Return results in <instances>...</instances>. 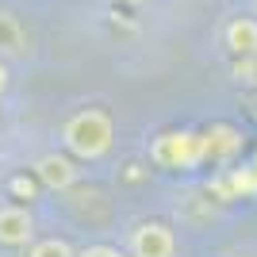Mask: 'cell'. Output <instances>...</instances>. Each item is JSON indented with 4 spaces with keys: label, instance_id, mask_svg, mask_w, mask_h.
Here are the masks:
<instances>
[{
    "label": "cell",
    "instance_id": "obj_6",
    "mask_svg": "<svg viewBox=\"0 0 257 257\" xmlns=\"http://www.w3.org/2000/svg\"><path fill=\"white\" fill-rule=\"evenodd\" d=\"M223 46L234 54L238 62H242V58H257V20L253 16H234V20H226Z\"/></svg>",
    "mask_w": 257,
    "mask_h": 257
},
{
    "label": "cell",
    "instance_id": "obj_3",
    "mask_svg": "<svg viewBox=\"0 0 257 257\" xmlns=\"http://www.w3.org/2000/svg\"><path fill=\"white\" fill-rule=\"evenodd\" d=\"M35 242V215L27 204L0 200V249H27Z\"/></svg>",
    "mask_w": 257,
    "mask_h": 257
},
{
    "label": "cell",
    "instance_id": "obj_1",
    "mask_svg": "<svg viewBox=\"0 0 257 257\" xmlns=\"http://www.w3.org/2000/svg\"><path fill=\"white\" fill-rule=\"evenodd\" d=\"M58 142L77 161H104L115 146V119L104 107H77L73 115H65Z\"/></svg>",
    "mask_w": 257,
    "mask_h": 257
},
{
    "label": "cell",
    "instance_id": "obj_5",
    "mask_svg": "<svg viewBox=\"0 0 257 257\" xmlns=\"http://www.w3.org/2000/svg\"><path fill=\"white\" fill-rule=\"evenodd\" d=\"M196 158H200V146L184 131H169V135H161L154 142V161L165 165V169H192Z\"/></svg>",
    "mask_w": 257,
    "mask_h": 257
},
{
    "label": "cell",
    "instance_id": "obj_9",
    "mask_svg": "<svg viewBox=\"0 0 257 257\" xmlns=\"http://www.w3.org/2000/svg\"><path fill=\"white\" fill-rule=\"evenodd\" d=\"M77 257H131V253H123L119 246H107V242H92V246L77 249Z\"/></svg>",
    "mask_w": 257,
    "mask_h": 257
},
{
    "label": "cell",
    "instance_id": "obj_2",
    "mask_svg": "<svg viewBox=\"0 0 257 257\" xmlns=\"http://www.w3.org/2000/svg\"><path fill=\"white\" fill-rule=\"evenodd\" d=\"M131 257H177V230L165 219H142L127 234Z\"/></svg>",
    "mask_w": 257,
    "mask_h": 257
},
{
    "label": "cell",
    "instance_id": "obj_10",
    "mask_svg": "<svg viewBox=\"0 0 257 257\" xmlns=\"http://www.w3.org/2000/svg\"><path fill=\"white\" fill-rule=\"evenodd\" d=\"M8 85H12V73H8V58H0V100H4Z\"/></svg>",
    "mask_w": 257,
    "mask_h": 257
},
{
    "label": "cell",
    "instance_id": "obj_11",
    "mask_svg": "<svg viewBox=\"0 0 257 257\" xmlns=\"http://www.w3.org/2000/svg\"><path fill=\"white\" fill-rule=\"evenodd\" d=\"M119 4H127V8H146L150 0H119Z\"/></svg>",
    "mask_w": 257,
    "mask_h": 257
},
{
    "label": "cell",
    "instance_id": "obj_12",
    "mask_svg": "<svg viewBox=\"0 0 257 257\" xmlns=\"http://www.w3.org/2000/svg\"><path fill=\"white\" fill-rule=\"evenodd\" d=\"M230 257H257V253H230Z\"/></svg>",
    "mask_w": 257,
    "mask_h": 257
},
{
    "label": "cell",
    "instance_id": "obj_4",
    "mask_svg": "<svg viewBox=\"0 0 257 257\" xmlns=\"http://www.w3.org/2000/svg\"><path fill=\"white\" fill-rule=\"evenodd\" d=\"M35 181L43 184V188H50V192H69L77 181H81V169H77V158L73 154H43V158H35Z\"/></svg>",
    "mask_w": 257,
    "mask_h": 257
},
{
    "label": "cell",
    "instance_id": "obj_7",
    "mask_svg": "<svg viewBox=\"0 0 257 257\" xmlns=\"http://www.w3.org/2000/svg\"><path fill=\"white\" fill-rule=\"evenodd\" d=\"M27 31L16 20V12H8L0 4V58H27Z\"/></svg>",
    "mask_w": 257,
    "mask_h": 257
},
{
    "label": "cell",
    "instance_id": "obj_8",
    "mask_svg": "<svg viewBox=\"0 0 257 257\" xmlns=\"http://www.w3.org/2000/svg\"><path fill=\"white\" fill-rule=\"evenodd\" d=\"M27 257H77V249L65 238L50 234V238H35L31 246H27Z\"/></svg>",
    "mask_w": 257,
    "mask_h": 257
}]
</instances>
